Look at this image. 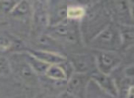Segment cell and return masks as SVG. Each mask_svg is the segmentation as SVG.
<instances>
[{"mask_svg":"<svg viewBox=\"0 0 134 98\" xmlns=\"http://www.w3.org/2000/svg\"><path fill=\"white\" fill-rule=\"evenodd\" d=\"M111 19L103 1L88 2L86 15L80 21V30L85 46L111 23Z\"/></svg>","mask_w":134,"mask_h":98,"instance_id":"1","label":"cell"},{"mask_svg":"<svg viewBox=\"0 0 134 98\" xmlns=\"http://www.w3.org/2000/svg\"><path fill=\"white\" fill-rule=\"evenodd\" d=\"M45 33L55 39L64 50H75L74 52L81 51L79 49L85 46L81 35L80 22L78 21L66 19L59 24L50 26Z\"/></svg>","mask_w":134,"mask_h":98,"instance_id":"2","label":"cell"},{"mask_svg":"<svg viewBox=\"0 0 134 98\" xmlns=\"http://www.w3.org/2000/svg\"><path fill=\"white\" fill-rule=\"evenodd\" d=\"M87 47L89 50L97 51L122 50V35L119 26L111 22L88 43Z\"/></svg>","mask_w":134,"mask_h":98,"instance_id":"3","label":"cell"},{"mask_svg":"<svg viewBox=\"0 0 134 98\" xmlns=\"http://www.w3.org/2000/svg\"><path fill=\"white\" fill-rule=\"evenodd\" d=\"M11 73H14L16 77L29 86H35L39 83V76L33 72L29 65L24 55V51L15 52L8 56Z\"/></svg>","mask_w":134,"mask_h":98,"instance_id":"4","label":"cell"},{"mask_svg":"<svg viewBox=\"0 0 134 98\" xmlns=\"http://www.w3.org/2000/svg\"><path fill=\"white\" fill-rule=\"evenodd\" d=\"M66 59L71 63L75 73L90 75L97 71L96 56L93 50H81V51L69 53Z\"/></svg>","mask_w":134,"mask_h":98,"instance_id":"5","label":"cell"},{"mask_svg":"<svg viewBox=\"0 0 134 98\" xmlns=\"http://www.w3.org/2000/svg\"><path fill=\"white\" fill-rule=\"evenodd\" d=\"M30 28L33 37L45 33L49 28V5L48 1H33Z\"/></svg>","mask_w":134,"mask_h":98,"instance_id":"6","label":"cell"},{"mask_svg":"<svg viewBox=\"0 0 134 98\" xmlns=\"http://www.w3.org/2000/svg\"><path fill=\"white\" fill-rule=\"evenodd\" d=\"M104 5L111 21L119 26L134 25L130 12V1H105Z\"/></svg>","mask_w":134,"mask_h":98,"instance_id":"7","label":"cell"},{"mask_svg":"<svg viewBox=\"0 0 134 98\" xmlns=\"http://www.w3.org/2000/svg\"><path fill=\"white\" fill-rule=\"evenodd\" d=\"M96 56L97 71L104 74L111 75L122 62V56L119 52L93 50Z\"/></svg>","mask_w":134,"mask_h":98,"instance_id":"8","label":"cell"},{"mask_svg":"<svg viewBox=\"0 0 134 98\" xmlns=\"http://www.w3.org/2000/svg\"><path fill=\"white\" fill-rule=\"evenodd\" d=\"M90 83V75L75 72L67 81L65 85V93L75 98H86Z\"/></svg>","mask_w":134,"mask_h":98,"instance_id":"9","label":"cell"},{"mask_svg":"<svg viewBox=\"0 0 134 98\" xmlns=\"http://www.w3.org/2000/svg\"><path fill=\"white\" fill-rule=\"evenodd\" d=\"M90 78L92 83H95L104 94L112 98H119V87L111 75L104 74L98 71H96L90 74Z\"/></svg>","mask_w":134,"mask_h":98,"instance_id":"10","label":"cell"},{"mask_svg":"<svg viewBox=\"0 0 134 98\" xmlns=\"http://www.w3.org/2000/svg\"><path fill=\"white\" fill-rule=\"evenodd\" d=\"M74 73L75 72H74L73 67L69 62V61L66 59V61L62 63L51 65L44 76L50 81L58 82V83H66Z\"/></svg>","mask_w":134,"mask_h":98,"instance_id":"11","label":"cell"},{"mask_svg":"<svg viewBox=\"0 0 134 98\" xmlns=\"http://www.w3.org/2000/svg\"><path fill=\"white\" fill-rule=\"evenodd\" d=\"M33 38H34V41H33L34 46L30 47L31 49L55 52V53H59L61 55H63V52L65 51L64 49L55 39H53L51 36H49L48 34L43 33L41 35L36 36V37Z\"/></svg>","mask_w":134,"mask_h":98,"instance_id":"12","label":"cell"},{"mask_svg":"<svg viewBox=\"0 0 134 98\" xmlns=\"http://www.w3.org/2000/svg\"><path fill=\"white\" fill-rule=\"evenodd\" d=\"M70 2H48L49 5V22L50 26H54L56 24L66 20V11Z\"/></svg>","mask_w":134,"mask_h":98,"instance_id":"13","label":"cell"},{"mask_svg":"<svg viewBox=\"0 0 134 98\" xmlns=\"http://www.w3.org/2000/svg\"><path fill=\"white\" fill-rule=\"evenodd\" d=\"M25 51L29 52L32 56L38 58L39 60H41L43 62L47 63L49 65L58 64V63H62L64 61H66V57L65 56L61 55L59 53H55V52L35 50V49H31V48H26Z\"/></svg>","mask_w":134,"mask_h":98,"instance_id":"14","label":"cell"},{"mask_svg":"<svg viewBox=\"0 0 134 98\" xmlns=\"http://www.w3.org/2000/svg\"><path fill=\"white\" fill-rule=\"evenodd\" d=\"M32 14V4L30 1H18L10 13V17L16 20L30 21Z\"/></svg>","mask_w":134,"mask_h":98,"instance_id":"15","label":"cell"},{"mask_svg":"<svg viewBox=\"0 0 134 98\" xmlns=\"http://www.w3.org/2000/svg\"><path fill=\"white\" fill-rule=\"evenodd\" d=\"M86 5L78 2H70L66 11L67 19L80 22L86 15Z\"/></svg>","mask_w":134,"mask_h":98,"instance_id":"16","label":"cell"},{"mask_svg":"<svg viewBox=\"0 0 134 98\" xmlns=\"http://www.w3.org/2000/svg\"><path fill=\"white\" fill-rule=\"evenodd\" d=\"M24 55H25V58H26L27 61H28L29 65L30 66V68L33 70V72H35L39 77L44 76L45 74H46L47 70H48L51 65L43 62L42 61H41V60H39L38 58L32 56L31 54H30L27 51H24Z\"/></svg>","mask_w":134,"mask_h":98,"instance_id":"17","label":"cell"},{"mask_svg":"<svg viewBox=\"0 0 134 98\" xmlns=\"http://www.w3.org/2000/svg\"><path fill=\"white\" fill-rule=\"evenodd\" d=\"M122 35V50L134 46V25L119 26Z\"/></svg>","mask_w":134,"mask_h":98,"instance_id":"18","label":"cell"},{"mask_svg":"<svg viewBox=\"0 0 134 98\" xmlns=\"http://www.w3.org/2000/svg\"><path fill=\"white\" fill-rule=\"evenodd\" d=\"M11 73L8 58L0 55V77H6Z\"/></svg>","mask_w":134,"mask_h":98,"instance_id":"19","label":"cell"},{"mask_svg":"<svg viewBox=\"0 0 134 98\" xmlns=\"http://www.w3.org/2000/svg\"><path fill=\"white\" fill-rule=\"evenodd\" d=\"M17 3L18 1H0V14L9 16Z\"/></svg>","mask_w":134,"mask_h":98,"instance_id":"20","label":"cell"},{"mask_svg":"<svg viewBox=\"0 0 134 98\" xmlns=\"http://www.w3.org/2000/svg\"><path fill=\"white\" fill-rule=\"evenodd\" d=\"M125 75L127 77L134 78V66H130L125 71Z\"/></svg>","mask_w":134,"mask_h":98,"instance_id":"21","label":"cell"},{"mask_svg":"<svg viewBox=\"0 0 134 98\" xmlns=\"http://www.w3.org/2000/svg\"><path fill=\"white\" fill-rule=\"evenodd\" d=\"M130 12H131V18L134 23V2H130Z\"/></svg>","mask_w":134,"mask_h":98,"instance_id":"22","label":"cell"},{"mask_svg":"<svg viewBox=\"0 0 134 98\" xmlns=\"http://www.w3.org/2000/svg\"><path fill=\"white\" fill-rule=\"evenodd\" d=\"M61 96L63 98H75V97H74V96H72V95H70V94H68L67 93H63V94H62Z\"/></svg>","mask_w":134,"mask_h":98,"instance_id":"23","label":"cell"}]
</instances>
